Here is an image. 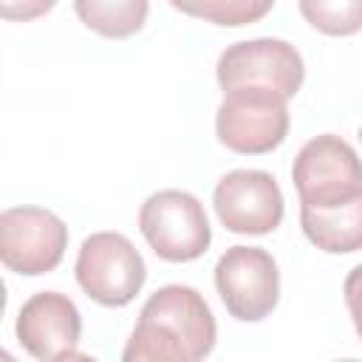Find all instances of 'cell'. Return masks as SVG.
Segmentation results:
<instances>
[{"label": "cell", "mask_w": 362, "mask_h": 362, "mask_svg": "<svg viewBox=\"0 0 362 362\" xmlns=\"http://www.w3.org/2000/svg\"><path fill=\"white\" fill-rule=\"evenodd\" d=\"M218 337L206 300L181 283L161 286L139 311V322L122 351L124 362H198L212 354Z\"/></svg>", "instance_id": "cell-1"}, {"label": "cell", "mask_w": 362, "mask_h": 362, "mask_svg": "<svg viewBox=\"0 0 362 362\" xmlns=\"http://www.w3.org/2000/svg\"><path fill=\"white\" fill-rule=\"evenodd\" d=\"M291 181L300 206L337 209L362 198V158L345 139L322 133L300 147L291 164Z\"/></svg>", "instance_id": "cell-2"}, {"label": "cell", "mask_w": 362, "mask_h": 362, "mask_svg": "<svg viewBox=\"0 0 362 362\" xmlns=\"http://www.w3.org/2000/svg\"><path fill=\"white\" fill-rule=\"evenodd\" d=\"M139 229L150 249L167 263L198 260L212 243L204 204L184 189L153 192L139 209Z\"/></svg>", "instance_id": "cell-3"}, {"label": "cell", "mask_w": 362, "mask_h": 362, "mask_svg": "<svg viewBox=\"0 0 362 362\" xmlns=\"http://www.w3.org/2000/svg\"><path fill=\"white\" fill-rule=\"evenodd\" d=\"M74 272L82 291L107 308L127 305L147 280L144 257L119 232H93L85 238Z\"/></svg>", "instance_id": "cell-4"}, {"label": "cell", "mask_w": 362, "mask_h": 362, "mask_svg": "<svg viewBox=\"0 0 362 362\" xmlns=\"http://www.w3.org/2000/svg\"><path fill=\"white\" fill-rule=\"evenodd\" d=\"M288 99L272 90L235 88L223 90L215 116L218 141L243 156H263L280 147L288 136Z\"/></svg>", "instance_id": "cell-5"}, {"label": "cell", "mask_w": 362, "mask_h": 362, "mask_svg": "<svg viewBox=\"0 0 362 362\" xmlns=\"http://www.w3.org/2000/svg\"><path fill=\"white\" fill-rule=\"evenodd\" d=\"M215 74L223 90L257 88L291 99L305 79V65L291 42L277 37H257L229 45L218 57Z\"/></svg>", "instance_id": "cell-6"}, {"label": "cell", "mask_w": 362, "mask_h": 362, "mask_svg": "<svg viewBox=\"0 0 362 362\" xmlns=\"http://www.w3.org/2000/svg\"><path fill=\"white\" fill-rule=\"evenodd\" d=\"M215 288L240 322L266 320L280 300V272L260 246H229L215 263Z\"/></svg>", "instance_id": "cell-7"}, {"label": "cell", "mask_w": 362, "mask_h": 362, "mask_svg": "<svg viewBox=\"0 0 362 362\" xmlns=\"http://www.w3.org/2000/svg\"><path fill=\"white\" fill-rule=\"evenodd\" d=\"M68 249V226L42 206H11L0 212V260L8 272L37 277L54 272Z\"/></svg>", "instance_id": "cell-8"}, {"label": "cell", "mask_w": 362, "mask_h": 362, "mask_svg": "<svg viewBox=\"0 0 362 362\" xmlns=\"http://www.w3.org/2000/svg\"><path fill=\"white\" fill-rule=\"evenodd\" d=\"M218 221L235 235H269L283 221V192L266 170H232L212 192Z\"/></svg>", "instance_id": "cell-9"}, {"label": "cell", "mask_w": 362, "mask_h": 362, "mask_svg": "<svg viewBox=\"0 0 362 362\" xmlns=\"http://www.w3.org/2000/svg\"><path fill=\"white\" fill-rule=\"evenodd\" d=\"M14 334L34 359L62 362L79 356L76 345L82 334V317L68 294L37 291L23 303Z\"/></svg>", "instance_id": "cell-10"}, {"label": "cell", "mask_w": 362, "mask_h": 362, "mask_svg": "<svg viewBox=\"0 0 362 362\" xmlns=\"http://www.w3.org/2000/svg\"><path fill=\"white\" fill-rule=\"evenodd\" d=\"M300 226L305 238L328 255L359 252L362 249V198L337 209L300 206Z\"/></svg>", "instance_id": "cell-11"}, {"label": "cell", "mask_w": 362, "mask_h": 362, "mask_svg": "<svg viewBox=\"0 0 362 362\" xmlns=\"http://www.w3.org/2000/svg\"><path fill=\"white\" fill-rule=\"evenodd\" d=\"M76 17L107 40H124L141 31L150 0H74Z\"/></svg>", "instance_id": "cell-12"}, {"label": "cell", "mask_w": 362, "mask_h": 362, "mask_svg": "<svg viewBox=\"0 0 362 362\" xmlns=\"http://www.w3.org/2000/svg\"><path fill=\"white\" fill-rule=\"evenodd\" d=\"M170 6L189 17L238 28L263 20L272 11L274 0H170Z\"/></svg>", "instance_id": "cell-13"}, {"label": "cell", "mask_w": 362, "mask_h": 362, "mask_svg": "<svg viewBox=\"0 0 362 362\" xmlns=\"http://www.w3.org/2000/svg\"><path fill=\"white\" fill-rule=\"evenodd\" d=\"M305 23L328 37L362 31V0H297Z\"/></svg>", "instance_id": "cell-14"}, {"label": "cell", "mask_w": 362, "mask_h": 362, "mask_svg": "<svg viewBox=\"0 0 362 362\" xmlns=\"http://www.w3.org/2000/svg\"><path fill=\"white\" fill-rule=\"evenodd\" d=\"M57 0H0V14L6 20H20V23H28V20H37L42 14H48L54 8Z\"/></svg>", "instance_id": "cell-15"}, {"label": "cell", "mask_w": 362, "mask_h": 362, "mask_svg": "<svg viewBox=\"0 0 362 362\" xmlns=\"http://www.w3.org/2000/svg\"><path fill=\"white\" fill-rule=\"evenodd\" d=\"M342 294H345V305H348V314L354 320V328L362 339V263L354 266L342 283Z\"/></svg>", "instance_id": "cell-16"}, {"label": "cell", "mask_w": 362, "mask_h": 362, "mask_svg": "<svg viewBox=\"0 0 362 362\" xmlns=\"http://www.w3.org/2000/svg\"><path fill=\"white\" fill-rule=\"evenodd\" d=\"M359 139H362V127H359Z\"/></svg>", "instance_id": "cell-17"}]
</instances>
